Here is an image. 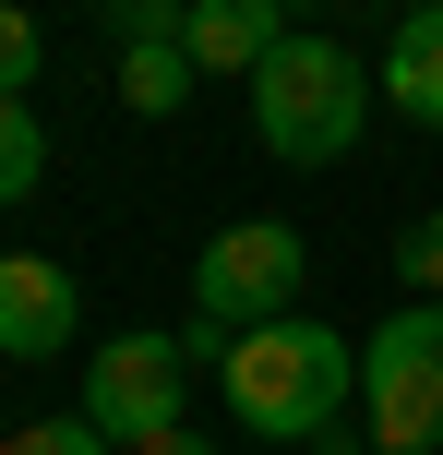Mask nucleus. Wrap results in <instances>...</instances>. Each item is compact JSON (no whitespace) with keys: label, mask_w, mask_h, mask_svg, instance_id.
<instances>
[{"label":"nucleus","mask_w":443,"mask_h":455,"mask_svg":"<svg viewBox=\"0 0 443 455\" xmlns=\"http://www.w3.org/2000/svg\"><path fill=\"white\" fill-rule=\"evenodd\" d=\"M228 408H240V432H264V443H312V432H336L348 419V395H360V347L336 336V323H252V336L228 347Z\"/></svg>","instance_id":"f257e3e1"},{"label":"nucleus","mask_w":443,"mask_h":455,"mask_svg":"<svg viewBox=\"0 0 443 455\" xmlns=\"http://www.w3.org/2000/svg\"><path fill=\"white\" fill-rule=\"evenodd\" d=\"M384 108L420 120V132H443V0L396 24V48H384Z\"/></svg>","instance_id":"6e6552de"},{"label":"nucleus","mask_w":443,"mask_h":455,"mask_svg":"<svg viewBox=\"0 0 443 455\" xmlns=\"http://www.w3.org/2000/svg\"><path fill=\"white\" fill-rule=\"evenodd\" d=\"M0 455H120V443L72 408V419H24V432H0Z\"/></svg>","instance_id":"9b49d317"},{"label":"nucleus","mask_w":443,"mask_h":455,"mask_svg":"<svg viewBox=\"0 0 443 455\" xmlns=\"http://www.w3.org/2000/svg\"><path fill=\"white\" fill-rule=\"evenodd\" d=\"M252 132L276 168H336L360 132H372V60L336 36H288L276 60L252 72Z\"/></svg>","instance_id":"f03ea898"},{"label":"nucleus","mask_w":443,"mask_h":455,"mask_svg":"<svg viewBox=\"0 0 443 455\" xmlns=\"http://www.w3.org/2000/svg\"><path fill=\"white\" fill-rule=\"evenodd\" d=\"M288 36H300L288 0H192V36H180V48H192V72H240V84H252Z\"/></svg>","instance_id":"0eeeda50"},{"label":"nucleus","mask_w":443,"mask_h":455,"mask_svg":"<svg viewBox=\"0 0 443 455\" xmlns=\"http://www.w3.org/2000/svg\"><path fill=\"white\" fill-rule=\"evenodd\" d=\"M36 180H48V132H36L24 96H0V204H24Z\"/></svg>","instance_id":"9d476101"},{"label":"nucleus","mask_w":443,"mask_h":455,"mask_svg":"<svg viewBox=\"0 0 443 455\" xmlns=\"http://www.w3.org/2000/svg\"><path fill=\"white\" fill-rule=\"evenodd\" d=\"M144 36H192V0H120V48Z\"/></svg>","instance_id":"4468645a"},{"label":"nucleus","mask_w":443,"mask_h":455,"mask_svg":"<svg viewBox=\"0 0 443 455\" xmlns=\"http://www.w3.org/2000/svg\"><path fill=\"white\" fill-rule=\"evenodd\" d=\"M192 48L180 36H144V48H120V108H144V120H168V108H192Z\"/></svg>","instance_id":"1a4fd4ad"},{"label":"nucleus","mask_w":443,"mask_h":455,"mask_svg":"<svg viewBox=\"0 0 443 455\" xmlns=\"http://www.w3.org/2000/svg\"><path fill=\"white\" fill-rule=\"evenodd\" d=\"M192 360H204V347L168 336V323L96 336V360H84V419H96L108 443H156V432H180V419H192Z\"/></svg>","instance_id":"39448f33"},{"label":"nucleus","mask_w":443,"mask_h":455,"mask_svg":"<svg viewBox=\"0 0 443 455\" xmlns=\"http://www.w3.org/2000/svg\"><path fill=\"white\" fill-rule=\"evenodd\" d=\"M396 288H407V299H443V216H420V228L396 240Z\"/></svg>","instance_id":"f8f14e48"},{"label":"nucleus","mask_w":443,"mask_h":455,"mask_svg":"<svg viewBox=\"0 0 443 455\" xmlns=\"http://www.w3.org/2000/svg\"><path fill=\"white\" fill-rule=\"evenodd\" d=\"M36 60H48V36H36L24 12H0V96H24V84H36Z\"/></svg>","instance_id":"ddd939ff"},{"label":"nucleus","mask_w":443,"mask_h":455,"mask_svg":"<svg viewBox=\"0 0 443 455\" xmlns=\"http://www.w3.org/2000/svg\"><path fill=\"white\" fill-rule=\"evenodd\" d=\"M132 455H216V443H204V432L180 419V432H156V443H132Z\"/></svg>","instance_id":"2eb2a0df"},{"label":"nucleus","mask_w":443,"mask_h":455,"mask_svg":"<svg viewBox=\"0 0 443 455\" xmlns=\"http://www.w3.org/2000/svg\"><path fill=\"white\" fill-rule=\"evenodd\" d=\"M108 12H120V0H108Z\"/></svg>","instance_id":"dca6fc26"},{"label":"nucleus","mask_w":443,"mask_h":455,"mask_svg":"<svg viewBox=\"0 0 443 455\" xmlns=\"http://www.w3.org/2000/svg\"><path fill=\"white\" fill-rule=\"evenodd\" d=\"M360 432H372V455H443V299H407V312L372 323Z\"/></svg>","instance_id":"7ed1b4c3"},{"label":"nucleus","mask_w":443,"mask_h":455,"mask_svg":"<svg viewBox=\"0 0 443 455\" xmlns=\"http://www.w3.org/2000/svg\"><path fill=\"white\" fill-rule=\"evenodd\" d=\"M72 323H84L72 264H48V251H0V360H60Z\"/></svg>","instance_id":"423d86ee"},{"label":"nucleus","mask_w":443,"mask_h":455,"mask_svg":"<svg viewBox=\"0 0 443 455\" xmlns=\"http://www.w3.org/2000/svg\"><path fill=\"white\" fill-rule=\"evenodd\" d=\"M300 228L288 216H228L204 251H192V323H216V336H252V323H288L300 312Z\"/></svg>","instance_id":"20e7f679"}]
</instances>
